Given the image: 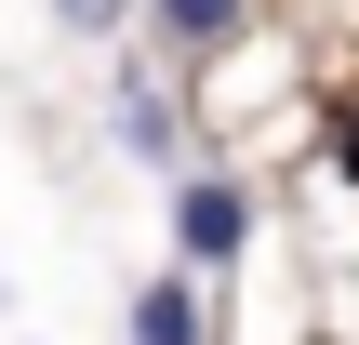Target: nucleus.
<instances>
[{"instance_id": "1", "label": "nucleus", "mask_w": 359, "mask_h": 345, "mask_svg": "<svg viewBox=\"0 0 359 345\" xmlns=\"http://www.w3.org/2000/svg\"><path fill=\"white\" fill-rule=\"evenodd\" d=\"M240 253H253V186H240L226 160H187V173H173V266L213 279V266H240Z\"/></svg>"}, {"instance_id": "2", "label": "nucleus", "mask_w": 359, "mask_h": 345, "mask_svg": "<svg viewBox=\"0 0 359 345\" xmlns=\"http://www.w3.org/2000/svg\"><path fill=\"white\" fill-rule=\"evenodd\" d=\"M107 133H120V160H147V173H187V93H173V66L120 53V66H107Z\"/></svg>"}, {"instance_id": "3", "label": "nucleus", "mask_w": 359, "mask_h": 345, "mask_svg": "<svg viewBox=\"0 0 359 345\" xmlns=\"http://www.w3.org/2000/svg\"><path fill=\"white\" fill-rule=\"evenodd\" d=\"M133 27L160 40V66H213V53H240V27H253V0H147Z\"/></svg>"}, {"instance_id": "4", "label": "nucleus", "mask_w": 359, "mask_h": 345, "mask_svg": "<svg viewBox=\"0 0 359 345\" xmlns=\"http://www.w3.org/2000/svg\"><path fill=\"white\" fill-rule=\"evenodd\" d=\"M120 332L133 345H200V266H147L133 306H120Z\"/></svg>"}, {"instance_id": "5", "label": "nucleus", "mask_w": 359, "mask_h": 345, "mask_svg": "<svg viewBox=\"0 0 359 345\" xmlns=\"http://www.w3.org/2000/svg\"><path fill=\"white\" fill-rule=\"evenodd\" d=\"M40 13H53V27H67V40H120V27H133V13H147V0H40Z\"/></svg>"}]
</instances>
